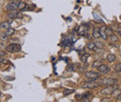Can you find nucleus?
<instances>
[{
    "label": "nucleus",
    "mask_w": 121,
    "mask_h": 102,
    "mask_svg": "<svg viewBox=\"0 0 121 102\" xmlns=\"http://www.w3.org/2000/svg\"><path fill=\"white\" fill-rule=\"evenodd\" d=\"M109 39H110V41L112 42V43H116V42H117V36L116 35V34H114V33H112V34H110L109 35Z\"/></svg>",
    "instance_id": "16"
},
{
    "label": "nucleus",
    "mask_w": 121,
    "mask_h": 102,
    "mask_svg": "<svg viewBox=\"0 0 121 102\" xmlns=\"http://www.w3.org/2000/svg\"><path fill=\"white\" fill-rule=\"evenodd\" d=\"M98 71L101 73H103V74H105V73H109L111 71V68L108 65H106V64H101L98 67Z\"/></svg>",
    "instance_id": "8"
},
{
    "label": "nucleus",
    "mask_w": 121,
    "mask_h": 102,
    "mask_svg": "<svg viewBox=\"0 0 121 102\" xmlns=\"http://www.w3.org/2000/svg\"><path fill=\"white\" fill-rule=\"evenodd\" d=\"M5 56H6V53H5L3 50H1V49H0V58H3V57H5Z\"/></svg>",
    "instance_id": "27"
},
{
    "label": "nucleus",
    "mask_w": 121,
    "mask_h": 102,
    "mask_svg": "<svg viewBox=\"0 0 121 102\" xmlns=\"http://www.w3.org/2000/svg\"><path fill=\"white\" fill-rule=\"evenodd\" d=\"M68 44H69V39H68V38H63V39H62V45H63L64 46H66Z\"/></svg>",
    "instance_id": "25"
},
{
    "label": "nucleus",
    "mask_w": 121,
    "mask_h": 102,
    "mask_svg": "<svg viewBox=\"0 0 121 102\" xmlns=\"http://www.w3.org/2000/svg\"><path fill=\"white\" fill-rule=\"evenodd\" d=\"M25 7H26L25 2H22V1H21V0L18 2V9L23 10V9H25Z\"/></svg>",
    "instance_id": "13"
},
{
    "label": "nucleus",
    "mask_w": 121,
    "mask_h": 102,
    "mask_svg": "<svg viewBox=\"0 0 121 102\" xmlns=\"http://www.w3.org/2000/svg\"><path fill=\"white\" fill-rule=\"evenodd\" d=\"M101 64H103L101 60H95V61H93V63H92V67H94V68L97 67V68H98Z\"/></svg>",
    "instance_id": "20"
},
{
    "label": "nucleus",
    "mask_w": 121,
    "mask_h": 102,
    "mask_svg": "<svg viewBox=\"0 0 121 102\" xmlns=\"http://www.w3.org/2000/svg\"><path fill=\"white\" fill-rule=\"evenodd\" d=\"M100 86V85L96 82H94V80H90V82H86L84 84L81 85V87L85 88V89H94Z\"/></svg>",
    "instance_id": "2"
},
{
    "label": "nucleus",
    "mask_w": 121,
    "mask_h": 102,
    "mask_svg": "<svg viewBox=\"0 0 121 102\" xmlns=\"http://www.w3.org/2000/svg\"><path fill=\"white\" fill-rule=\"evenodd\" d=\"M21 48L22 47L19 44H10L6 47V50L8 52H10V53H15V52L21 51Z\"/></svg>",
    "instance_id": "3"
},
{
    "label": "nucleus",
    "mask_w": 121,
    "mask_h": 102,
    "mask_svg": "<svg viewBox=\"0 0 121 102\" xmlns=\"http://www.w3.org/2000/svg\"><path fill=\"white\" fill-rule=\"evenodd\" d=\"M0 28H2V29H8V28H9V23L8 21H3L2 23H0Z\"/></svg>",
    "instance_id": "18"
},
{
    "label": "nucleus",
    "mask_w": 121,
    "mask_h": 102,
    "mask_svg": "<svg viewBox=\"0 0 121 102\" xmlns=\"http://www.w3.org/2000/svg\"><path fill=\"white\" fill-rule=\"evenodd\" d=\"M105 33H106V34H107V36H109L110 34H112V33H113V30L111 29V28H107V27H106Z\"/></svg>",
    "instance_id": "24"
},
{
    "label": "nucleus",
    "mask_w": 121,
    "mask_h": 102,
    "mask_svg": "<svg viewBox=\"0 0 121 102\" xmlns=\"http://www.w3.org/2000/svg\"><path fill=\"white\" fill-rule=\"evenodd\" d=\"M106 60L108 62H113V61L116 60V56L114 54H108L107 57H106Z\"/></svg>",
    "instance_id": "15"
},
{
    "label": "nucleus",
    "mask_w": 121,
    "mask_h": 102,
    "mask_svg": "<svg viewBox=\"0 0 121 102\" xmlns=\"http://www.w3.org/2000/svg\"><path fill=\"white\" fill-rule=\"evenodd\" d=\"M94 44H95V47H97V48H99V49H104V45L103 42L97 41V42H95Z\"/></svg>",
    "instance_id": "17"
},
{
    "label": "nucleus",
    "mask_w": 121,
    "mask_h": 102,
    "mask_svg": "<svg viewBox=\"0 0 121 102\" xmlns=\"http://www.w3.org/2000/svg\"><path fill=\"white\" fill-rule=\"evenodd\" d=\"M20 1V0H19ZM19 1H14V2H10L8 5H6V10L7 11H11V10H16L18 9V2Z\"/></svg>",
    "instance_id": "6"
},
{
    "label": "nucleus",
    "mask_w": 121,
    "mask_h": 102,
    "mask_svg": "<svg viewBox=\"0 0 121 102\" xmlns=\"http://www.w3.org/2000/svg\"><path fill=\"white\" fill-rule=\"evenodd\" d=\"M0 63L7 64V63H9V60H8V59H2V58H0Z\"/></svg>",
    "instance_id": "26"
},
{
    "label": "nucleus",
    "mask_w": 121,
    "mask_h": 102,
    "mask_svg": "<svg viewBox=\"0 0 121 102\" xmlns=\"http://www.w3.org/2000/svg\"><path fill=\"white\" fill-rule=\"evenodd\" d=\"M117 100H118V101H121V93L117 96Z\"/></svg>",
    "instance_id": "29"
},
{
    "label": "nucleus",
    "mask_w": 121,
    "mask_h": 102,
    "mask_svg": "<svg viewBox=\"0 0 121 102\" xmlns=\"http://www.w3.org/2000/svg\"><path fill=\"white\" fill-rule=\"evenodd\" d=\"M102 101H112L111 99H103Z\"/></svg>",
    "instance_id": "31"
},
{
    "label": "nucleus",
    "mask_w": 121,
    "mask_h": 102,
    "mask_svg": "<svg viewBox=\"0 0 121 102\" xmlns=\"http://www.w3.org/2000/svg\"><path fill=\"white\" fill-rule=\"evenodd\" d=\"M101 74L99 73H96V72H92V71H89V72H86L85 73V77L90 79V80H97L98 78H100Z\"/></svg>",
    "instance_id": "4"
},
{
    "label": "nucleus",
    "mask_w": 121,
    "mask_h": 102,
    "mask_svg": "<svg viewBox=\"0 0 121 102\" xmlns=\"http://www.w3.org/2000/svg\"><path fill=\"white\" fill-rule=\"evenodd\" d=\"M5 33L9 37V36H11V35H13L14 33H15V29H13V28H8V29H6V32H5Z\"/></svg>",
    "instance_id": "12"
},
{
    "label": "nucleus",
    "mask_w": 121,
    "mask_h": 102,
    "mask_svg": "<svg viewBox=\"0 0 121 102\" xmlns=\"http://www.w3.org/2000/svg\"><path fill=\"white\" fill-rule=\"evenodd\" d=\"M87 32H88V28H87V26H86V25H82V26H80V27H79V29H78V34H79V35L84 36V35H86Z\"/></svg>",
    "instance_id": "9"
},
{
    "label": "nucleus",
    "mask_w": 121,
    "mask_h": 102,
    "mask_svg": "<svg viewBox=\"0 0 121 102\" xmlns=\"http://www.w3.org/2000/svg\"><path fill=\"white\" fill-rule=\"evenodd\" d=\"M0 96H1V93H0Z\"/></svg>",
    "instance_id": "33"
},
{
    "label": "nucleus",
    "mask_w": 121,
    "mask_h": 102,
    "mask_svg": "<svg viewBox=\"0 0 121 102\" xmlns=\"http://www.w3.org/2000/svg\"><path fill=\"white\" fill-rule=\"evenodd\" d=\"M8 17H9V19H22V15L21 14V13H19L17 10L9 11Z\"/></svg>",
    "instance_id": "7"
},
{
    "label": "nucleus",
    "mask_w": 121,
    "mask_h": 102,
    "mask_svg": "<svg viewBox=\"0 0 121 102\" xmlns=\"http://www.w3.org/2000/svg\"><path fill=\"white\" fill-rule=\"evenodd\" d=\"M117 32H118V33H121V26H119V27L117 28Z\"/></svg>",
    "instance_id": "30"
},
{
    "label": "nucleus",
    "mask_w": 121,
    "mask_h": 102,
    "mask_svg": "<svg viewBox=\"0 0 121 102\" xmlns=\"http://www.w3.org/2000/svg\"><path fill=\"white\" fill-rule=\"evenodd\" d=\"M90 57V54H85V55H83L82 57H81V60L83 61V62H86L87 61V58Z\"/></svg>",
    "instance_id": "23"
},
{
    "label": "nucleus",
    "mask_w": 121,
    "mask_h": 102,
    "mask_svg": "<svg viewBox=\"0 0 121 102\" xmlns=\"http://www.w3.org/2000/svg\"><path fill=\"white\" fill-rule=\"evenodd\" d=\"M116 89H117V86H106L104 89H103L101 91V94L102 95H110L112 94Z\"/></svg>",
    "instance_id": "5"
},
{
    "label": "nucleus",
    "mask_w": 121,
    "mask_h": 102,
    "mask_svg": "<svg viewBox=\"0 0 121 102\" xmlns=\"http://www.w3.org/2000/svg\"><path fill=\"white\" fill-rule=\"evenodd\" d=\"M105 29H106L105 26H102V27L99 29V31H100V34H101V37L104 38V40L107 39V37H108L107 34H106V33H105Z\"/></svg>",
    "instance_id": "10"
},
{
    "label": "nucleus",
    "mask_w": 121,
    "mask_h": 102,
    "mask_svg": "<svg viewBox=\"0 0 121 102\" xmlns=\"http://www.w3.org/2000/svg\"><path fill=\"white\" fill-rule=\"evenodd\" d=\"M11 1H19V0H11Z\"/></svg>",
    "instance_id": "32"
},
{
    "label": "nucleus",
    "mask_w": 121,
    "mask_h": 102,
    "mask_svg": "<svg viewBox=\"0 0 121 102\" xmlns=\"http://www.w3.org/2000/svg\"><path fill=\"white\" fill-rule=\"evenodd\" d=\"M4 46H5V45H4V42H1V41H0V49H2Z\"/></svg>",
    "instance_id": "28"
},
{
    "label": "nucleus",
    "mask_w": 121,
    "mask_h": 102,
    "mask_svg": "<svg viewBox=\"0 0 121 102\" xmlns=\"http://www.w3.org/2000/svg\"><path fill=\"white\" fill-rule=\"evenodd\" d=\"M92 36L95 38V39H98L101 37V34H100V31L98 28H95L93 29V32H92Z\"/></svg>",
    "instance_id": "11"
},
{
    "label": "nucleus",
    "mask_w": 121,
    "mask_h": 102,
    "mask_svg": "<svg viewBox=\"0 0 121 102\" xmlns=\"http://www.w3.org/2000/svg\"><path fill=\"white\" fill-rule=\"evenodd\" d=\"M74 91H75V90H73V89H65V90L63 91V95H64V96H69L70 94L74 93Z\"/></svg>",
    "instance_id": "19"
},
{
    "label": "nucleus",
    "mask_w": 121,
    "mask_h": 102,
    "mask_svg": "<svg viewBox=\"0 0 121 102\" xmlns=\"http://www.w3.org/2000/svg\"><path fill=\"white\" fill-rule=\"evenodd\" d=\"M9 40V36L5 33H0V41L1 42H7Z\"/></svg>",
    "instance_id": "14"
},
{
    "label": "nucleus",
    "mask_w": 121,
    "mask_h": 102,
    "mask_svg": "<svg viewBox=\"0 0 121 102\" xmlns=\"http://www.w3.org/2000/svg\"><path fill=\"white\" fill-rule=\"evenodd\" d=\"M87 47H88L90 50H93L94 47H95V44H94L93 42H90V43H88V45H87Z\"/></svg>",
    "instance_id": "21"
},
{
    "label": "nucleus",
    "mask_w": 121,
    "mask_h": 102,
    "mask_svg": "<svg viewBox=\"0 0 121 102\" xmlns=\"http://www.w3.org/2000/svg\"><path fill=\"white\" fill-rule=\"evenodd\" d=\"M98 84L100 86H116L117 84V80L114 79V78H103L101 79Z\"/></svg>",
    "instance_id": "1"
},
{
    "label": "nucleus",
    "mask_w": 121,
    "mask_h": 102,
    "mask_svg": "<svg viewBox=\"0 0 121 102\" xmlns=\"http://www.w3.org/2000/svg\"><path fill=\"white\" fill-rule=\"evenodd\" d=\"M115 70L117 73H121V63H118V64H117L115 66Z\"/></svg>",
    "instance_id": "22"
}]
</instances>
